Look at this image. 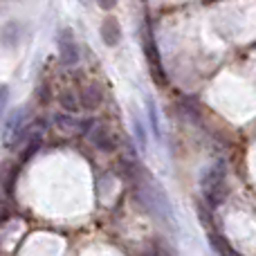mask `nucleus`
Here are the masks:
<instances>
[{
  "instance_id": "obj_1",
  "label": "nucleus",
  "mask_w": 256,
  "mask_h": 256,
  "mask_svg": "<svg viewBox=\"0 0 256 256\" xmlns=\"http://www.w3.org/2000/svg\"><path fill=\"white\" fill-rule=\"evenodd\" d=\"M58 54H61V61L66 66H76L79 63V45H76V38L68 27H63L58 32Z\"/></svg>"
},
{
  "instance_id": "obj_2",
  "label": "nucleus",
  "mask_w": 256,
  "mask_h": 256,
  "mask_svg": "<svg viewBox=\"0 0 256 256\" xmlns=\"http://www.w3.org/2000/svg\"><path fill=\"white\" fill-rule=\"evenodd\" d=\"M99 34H102V40L108 45V48H117L122 43V27L120 20L115 16L104 18L102 27H99Z\"/></svg>"
},
{
  "instance_id": "obj_3",
  "label": "nucleus",
  "mask_w": 256,
  "mask_h": 256,
  "mask_svg": "<svg viewBox=\"0 0 256 256\" xmlns=\"http://www.w3.org/2000/svg\"><path fill=\"white\" fill-rule=\"evenodd\" d=\"M92 144L97 146V148L106 150V153L115 150V142H112L110 132L104 130V128H94V130H92Z\"/></svg>"
},
{
  "instance_id": "obj_4",
  "label": "nucleus",
  "mask_w": 256,
  "mask_h": 256,
  "mask_svg": "<svg viewBox=\"0 0 256 256\" xmlns=\"http://www.w3.org/2000/svg\"><path fill=\"white\" fill-rule=\"evenodd\" d=\"M132 130H135V140H137V144H140V148L146 150V128L137 117L132 120Z\"/></svg>"
},
{
  "instance_id": "obj_5",
  "label": "nucleus",
  "mask_w": 256,
  "mask_h": 256,
  "mask_svg": "<svg viewBox=\"0 0 256 256\" xmlns=\"http://www.w3.org/2000/svg\"><path fill=\"white\" fill-rule=\"evenodd\" d=\"M72 99H74V97H72L70 92H63L58 102H61V106L66 108V110H70V112H76V110H79V106H81V102H72Z\"/></svg>"
},
{
  "instance_id": "obj_6",
  "label": "nucleus",
  "mask_w": 256,
  "mask_h": 256,
  "mask_svg": "<svg viewBox=\"0 0 256 256\" xmlns=\"http://www.w3.org/2000/svg\"><path fill=\"white\" fill-rule=\"evenodd\" d=\"M7 99H9V88H7V86H0V117H2V112H4Z\"/></svg>"
},
{
  "instance_id": "obj_7",
  "label": "nucleus",
  "mask_w": 256,
  "mask_h": 256,
  "mask_svg": "<svg viewBox=\"0 0 256 256\" xmlns=\"http://www.w3.org/2000/svg\"><path fill=\"white\" fill-rule=\"evenodd\" d=\"M120 2V0H97V4L102 9H106V12H110V9H115V4Z\"/></svg>"
},
{
  "instance_id": "obj_8",
  "label": "nucleus",
  "mask_w": 256,
  "mask_h": 256,
  "mask_svg": "<svg viewBox=\"0 0 256 256\" xmlns=\"http://www.w3.org/2000/svg\"><path fill=\"white\" fill-rule=\"evenodd\" d=\"M79 2H84V4H88V2H92V0H79Z\"/></svg>"
}]
</instances>
